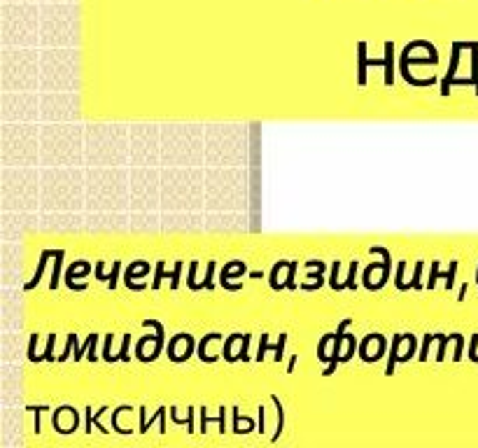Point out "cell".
<instances>
[{"label":"cell","mask_w":478,"mask_h":448,"mask_svg":"<svg viewBox=\"0 0 478 448\" xmlns=\"http://www.w3.org/2000/svg\"><path fill=\"white\" fill-rule=\"evenodd\" d=\"M143 324H145V327H152L156 334H154V337H152V334H147V337H143L138 341L136 357L140 359V362H154V359L161 355V350H164V324L156 322V320H145Z\"/></svg>","instance_id":"6da1fadb"},{"label":"cell","mask_w":478,"mask_h":448,"mask_svg":"<svg viewBox=\"0 0 478 448\" xmlns=\"http://www.w3.org/2000/svg\"><path fill=\"white\" fill-rule=\"evenodd\" d=\"M348 324H350V320H341V324L336 327V337H334V348H332V357H329V367H327V372H324V376H332L334 372H336V367L341 364V346H343V341H345V329H348Z\"/></svg>","instance_id":"7a4b0ae2"},{"label":"cell","mask_w":478,"mask_h":448,"mask_svg":"<svg viewBox=\"0 0 478 448\" xmlns=\"http://www.w3.org/2000/svg\"><path fill=\"white\" fill-rule=\"evenodd\" d=\"M367 66H380L385 68V86L394 84V45L385 42V59H367Z\"/></svg>","instance_id":"3957f363"},{"label":"cell","mask_w":478,"mask_h":448,"mask_svg":"<svg viewBox=\"0 0 478 448\" xmlns=\"http://www.w3.org/2000/svg\"><path fill=\"white\" fill-rule=\"evenodd\" d=\"M285 344H287V334H280V341L276 346L269 344V334H262V344H259V350H257V362H262L264 355H267V350H273L276 353V362H280L282 359V353H285Z\"/></svg>","instance_id":"277c9868"},{"label":"cell","mask_w":478,"mask_h":448,"mask_svg":"<svg viewBox=\"0 0 478 448\" xmlns=\"http://www.w3.org/2000/svg\"><path fill=\"white\" fill-rule=\"evenodd\" d=\"M459 51H462V45L459 42H453V54H450V68L446 77L441 80V96H450V86H453V80H455V70H457V64H459Z\"/></svg>","instance_id":"5b68a950"},{"label":"cell","mask_w":478,"mask_h":448,"mask_svg":"<svg viewBox=\"0 0 478 448\" xmlns=\"http://www.w3.org/2000/svg\"><path fill=\"white\" fill-rule=\"evenodd\" d=\"M89 271H91L89 262H84V259L75 262V264L70 267V271L66 274V283H68V287H70V289H77V292H82V289H86V285H84V283L75 285V278H79V276H86V274H89Z\"/></svg>","instance_id":"8992f818"},{"label":"cell","mask_w":478,"mask_h":448,"mask_svg":"<svg viewBox=\"0 0 478 448\" xmlns=\"http://www.w3.org/2000/svg\"><path fill=\"white\" fill-rule=\"evenodd\" d=\"M54 252H56V250H42V254H40V264H38V271H35V276L31 278V283H26V285H24L26 292H31V289L38 287V283L42 280V274H45L47 262H49V259H54Z\"/></svg>","instance_id":"52a82bcc"},{"label":"cell","mask_w":478,"mask_h":448,"mask_svg":"<svg viewBox=\"0 0 478 448\" xmlns=\"http://www.w3.org/2000/svg\"><path fill=\"white\" fill-rule=\"evenodd\" d=\"M371 254H380L383 257V262H385V267H383V278L378 280L376 283V289H380L383 287L387 280H389V269H392V254H389V250H385V248H380V245H374L371 248Z\"/></svg>","instance_id":"ba28073f"},{"label":"cell","mask_w":478,"mask_h":448,"mask_svg":"<svg viewBox=\"0 0 478 448\" xmlns=\"http://www.w3.org/2000/svg\"><path fill=\"white\" fill-rule=\"evenodd\" d=\"M357 84H367V42H357Z\"/></svg>","instance_id":"9c48e42d"},{"label":"cell","mask_w":478,"mask_h":448,"mask_svg":"<svg viewBox=\"0 0 478 448\" xmlns=\"http://www.w3.org/2000/svg\"><path fill=\"white\" fill-rule=\"evenodd\" d=\"M402 341H404V334H397L394 341H392V350H389L387 369H385L387 376H394V367H397V362H399V344H402Z\"/></svg>","instance_id":"30bf717a"},{"label":"cell","mask_w":478,"mask_h":448,"mask_svg":"<svg viewBox=\"0 0 478 448\" xmlns=\"http://www.w3.org/2000/svg\"><path fill=\"white\" fill-rule=\"evenodd\" d=\"M64 257H66L64 250H56L54 252V271H51V283H49L51 292H54V289L59 287V283H61V269H64Z\"/></svg>","instance_id":"8fae6325"},{"label":"cell","mask_w":478,"mask_h":448,"mask_svg":"<svg viewBox=\"0 0 478 448\" xmlns=\"http://www.w3.org/2000/svg\"><path fill=\"white\" fill-rule=\"evenodd\" d=\"M462 49H472V80L476 82V94H478V42H459Z\"/></svg>","instance_id":"7c38bea8"},{"label":"cell","mask_w":478,"mask_h":448,"mask_svg":"<svg viewBox=\"0 0 478 448\" xmlns=\"http://www.w3.org/2000/svg\"><path fill=\"white\" fill-rule=\"evenodd\" d=\"M224 414H226V411H224V407H222V409H219V416H217V418H208V416H206V409H201V432H206L210 423H217V425H219V432H224V427H226V425H224Z\"/></svg>","instance_id":"4fadbf2b"},{"label":"cell","mask_w":478,"mask_h":448,"mask_svg":"<svg viewBox=\"0 0 478 448\" xmlns=\"http://www.w3.org/2000/svg\"><path fill=\"white\" fill-rule=\"evenodd\" d=\"M215 339H222V334H217V332H212V334H206V337L201 339V344H199V359H203V362H215L217 357H210V355H206V346L210 344V341H215Z\"/></svg>","instance_id":"5bb4252c"},{"label":"cell","mask_w":478,"mask_h":448,"mask_svg":"<svg viewBox=\"0 0 478 448\" xmlns=\"http://www.w3.org/2000/svg\"><path fill=\"white\" fill-rule=\"evenodd\" d=\"M271 402L276 404V411H278V427H276V434H273V442H278L282 434V427H285V409H282L278 394H271Z\"/></svg>","instance_id":"9a60e30c"},{"label":"cell","mask_w":478,"mask_h":448,"mask_svg":"<svg viewBox=\"0 0 478 448\" xmlns=\"http://www.w3.org/2000/svg\"><path fill=\"white\" fill-rule=\"evenodd\" d=\"M173 271H166V262H156V271H154V283H152V289H159L161 287V280L164 278H171Z\"/></svg>","instance_id":"2e32d148"},{"label":"cell","mask_w":478,"mask_h":448,"mask_svg":"<svg viewBox=\"0 0 478 448\" xmlns=\"http://www.w3.org/2000/svg\"><path fill=\"white\" fill-rule=\"evenodd\" d=\"M437 341V334H424L422 337V348H420V355H418V359L420 362H427V357H429V346Z\"/></svg>","instance_id":"e0dca14e"},{"label":"cell","mask_w":478,"mask_h":448,"mask_svg":"<svg viewBox=\"0 0 478 448\" xmlns=\"http://www.w3.org/2000/svg\"><path fill=\"white\" fill-rule=\"evenodd\" d=\"M339 271H341V264H339V262H334V264H332V278H329V285H332L334 292L348 289V287H345V283H339Z\"/></svg>","instance_id":"ac0fdd59"},{"label":"cell","mask_w":478,"mask_h":448,"mask_svg":"<svg viewBox=\"0 0 478 448\" xmlns=\"http://www.w3.org/2000/svg\"><path fill=\"white\" fill-rule=\"evenodd\" d=\"M287 264H289V262H278V264H273V269H271V289H276V292L285 287V285L278 283V274H280V269H285Z\"/></svg>","instance_id":"d6986e66"},{"label":"cell","mask_w":478,"mask_h":448,"mask_svg":"<svg viewBox=\"0 0 478 448\" xmlns=\"http://www.w3.org/2000/svg\"><path fill=\"white\" fill-rule=\"evenodd\" d=\"M124 411H131V407H126V404H124V407H117V409L112 411V429H114V432H117V434H129V432H131V429H121V427L117 425V418H119V414H124Z\"/></svg>","instance_id":"ffe728a7"},{"label":"cell","mask_w":478,"mask_h":448,"mask_svg":"<svg viewBox=\"0 0 478 448\" xmlns=\"http://www.w3.org/2000/svg\"><path fill=\"white\" fill-rule=\"evenodd\" d=\"M243 339V334H231V337L226 339V344H224V359L226 362H236V357L231 355V346L236 344V341H241Z\"/></svg>","instance_id":"44dd1931"},{"label":"cell","mask_w":478,"mask_h":448,"mask_svg":"<svg viewBox=\"0 0 478 448\" xmlns=\"http://www.w3.org/2000/svg\"><path fill=\"white\" fill-rule=\"evenodd\" d=\"M96 341H99V334H89V337H86V341H84V346H79V348H75V359H82L84 357V353L86 350H89Z\"/></svg>","instance_id":"7402d4cb"},{"label":"cell","mask_w":478,"mask_h":448,"mask_svg":"<svg viewBox=\"0 0 478 448\" xmlns=\"http://www.w3.org/2000/svg\"><path fill=\"white\" fill-rule=\"evenodd\" d=\"M455 274H457V262H450V269L446 271V274H441V271H439V278L446 280V287L448 289L455 285Z\"/></svg>","instance_id":"603a6c76"},{"label":"cell","mask_w":478,"mask_h":448,"mask_svg":"<svg viewBox=\"0 0 478 448\" xmlns=\"http://www.w3.org/2000/svg\"><path fill=\"white\" fill-rule=\"evenodd\" d=\"M404 271H406V262H399V264H397V278H394V285H397V289H402V292H406V289H409V285L404 283Z\"/></svg>","instance_id":"cb8c5ba5"},{"label":"cell","mask_w":478,"mask_h":448,"mask_svg":"<svg viewBox=\"0 0 478 448\" xmlns=\"http://www.w3.org/2000/svg\"><path fill=\"white\" fill-rule=\"evenodd\" d=\"M243 423H245V427H247V429H250V432H252V429H254L252 420L243 418ZM234 432H236V434H243V432H241V414H238V409H234Z\"/></svg>","instance_id":"d4e9b609"},{"label":"cell","mask_w":478,"mask_h":448,"mask_svg":"<svg viewBox=\"0 0 478 448\" xmlns=\"http://www.w3.org/2000/svg\"><path fill=\"white\" fill-rule=\"evenodd\" d=\"M450 339L455 341V362H459V359H462V350H464V337L462 334H450Z\"/></svg>","instance_id":"484cf974"},{"label":"cell","mask_w":478,"mask_h":448,"mask_svg":"<svg viewBox=\"0 0 478 448\" xmlns=\"http://www.w3.org/2000/svg\"><path fill=\"white\" fill-rule=\"evenodd\" d=\"M383 267H385V262H383V264H376V262H374V264H369L367 271H364V278H362V280H364V287L371 289V292H374V283H371V274H374L376 269H383Z\"/></svg>","instance_id":"4316f807"},{"label":"cell","mask_w":478,"mask_h":448,"mask_svg":"<svg viewBox=\"0 0 478 448\" xmlns=\"http://www.w3.org/2000/svg\"><path fill=\"white\" fill-rule=\"evenodd\" d=\"M103 359H105V362H117V359H119V357H114V355H112V334H108V337H105Z\"/></svg>","instance_id":"83f0119b"},{"label":"cell","mask_w":478,"mask_h":448,"mask_svg":"<svg viewBox=\"0 0 478 448\" xmlns=\"http://www.w3.org/2000/svg\"><path fill=\"white\" fill-rule=\"evenodd\" d=\"M35 348H38V334H33L31 337V344H29V359L31 362H42L45 357H40L38 353H35Z\"/></svg>","instance_id":"f1b7e54d"},{"label":"cell","mask_w":478,"mask_h":448,"mask_svg":"<svg viewBox=\"0 0 478 448\" xmlns=\"http://www.w3.org/2000/svg\"><path fill=\"white\" fill-rule=\"evenodd\" d=\"M212 274H215V262H208V271H206V280H203V283H199V287L203 289H212L215 287V283H212Z\"/></svg>","instance_id":"f546056e"},{"label":"cell","mask_w":478,"mask_h":448,"mask_svg":"<svg viewBox=\"0 0 478 448\" xmlns=\"http://www.w3.org/2000/svg\"><path fill=\"white\" fill-rule=\"evenodd\" d=\"M437 337H439V355H437V362H444V359H446V346H448L450 337H446V334H437Z\"/></svg>","instance_id":"4dcf8cb0"},{"label":"cell","mask_w":478,"mask_h":448,"mask_svg":"<svg viewBox=\"0 0 478 448\" xmlns=\"http://www.w3.org/2000/svg\"><path fill=\"white\" fill-rule=\"evenodd\" d=\"M119 269H121V262H114V264H112V274H110V276H105V280H108V287H110V289H114V287H117Z\"/></svg>","instance_id":"1f68e13d"},{"label":"cell","mask_w":478,"mask_h":448,"mask_svg":"<svg viewBox=\"0 0 478 448\" xmlns=\"http://www.w3.org/2000/svg\"><path fill=\"white\" fill-rule=\"evenodd\" d=\"M73 346H77V337L75 334H68V344H66V350L61 353V357H56L59 362H66V359L70 357V350H73Z\"/></svg>","instance_id":"d6a6232c"},{"label":"cell","mask_w":478,"mask_h":448,"mask_svg":"<svg viewBox=\"0 0 478 448\" xmlns=\"http://www.w3.org/2000/svg\"><path fill=\"white\" fill-rule=\"evenodd\" d=\"M182 267H184V262H175V267H173V276H171V289H178L180 287V274H182Z\"/></svg>","instance_id":"836d02e7"},{"label":"cell","mask_w":478,"mask_h":448,"mask_svg":"<svg viewBox=\"0 0 478 448\" xmlns=\"http://www.w3.org/2000/svg\"><path fill=\"white\" fill-rule=\"evenodd\" d=\"M287 280H285V287L287 289H297V283H294V274H297V262H289L287 264Z\"/></svg>","instance_id":"e575fe53"},{"label":"cell","mask_w":478,"mask_h":448,"mask_svg":"<svg viewBox=\"0 0 478 448\" xmlns=\"http://www.w3.org/2000/svg\"><path fill=\"white\" fill-rule=\"evenodd\" d=\"M250 334H245L243 337V344H241V353L236 355V359H243V362H247V359H250V353H247V346H250Z\"/></svg>","instance_id":"d590c367"},{"label":"cell","mask_w":478,"mask_h":448,"mask_svg":"<svg viewBox=\"0 0 478 448\" xmlns=\"http://www.w3.org/2000/svg\"><path fill=\"white\" fill-rule=\"evenodd\" d=\"M355 276H357V262H352V264H350V274H348V280H345V287H348V289H357Z\"/></svg>","instance_id":"8d00e7d4"},{"label":"cell","mask_w":478,"mask_h":448,"mask_svg":"<svg viewBox=\"0 0 478 448\" xmlns=\"http://www.w3.org/2000/svg\"><path fill=\"white\" fill-rule=\"evenodd\" d=\"M355 337H352V334H348V350H345V355L341 357V362H348V359L355 355Z\"/></svg>","instance_id":"74e56055"},{"label":"cell","mask_w":478,"mask_h":448,"mask_svg":"<svg viewBox=\"0 0 478 448\" xmlns=\"http://www.w3.org/2000/svg\"><path fill=\"white\" fill-rule=\"evenodd\" d=\"M54 341H56V334H49V339H47V350H45V357L47 362H54V357H51V353H54Z\"/></svg>","instance_id":"f35d334b"},{"label":"cell","mask_w":478,"mask_h":448,"mask_svg":"<svg viewBox=\"0 0 478 448\" xmlns=\"http://www.w3.org/2000/svg\"><path fill=\"white\" fill-rule=\"evenodd\" d=\"M437 280H439V262H432V274H429V280H427V287L434 289Z\"/></svg>","instance_id":"ab89813d"},{"label":"cell","mask_w":478,"mask_h":448,"mask_svg":"<svg viewBox=\"0 0 478 448\" xmlns=\"http://www.w3.org/2000/svg\"><path fill=\"white\" fill-rule=\"evenodd\" d=\"M129 341H131V334H126V337H124V344H121V353H119V359L121 362H129Z\"/></svg>","instance_id":"60d3db41"},{"label":"cell","mask_w":478,"mask_h":448,"mask_svg":"<svg viewBox=\"0 0 478 448\" xmlns=\"http://www.w3.org/2000/svg\"><path fill=\"white\" fill-rule=\"evenodd\" d=\"M476 346H478V334H474V337H472V344H469V359H472V362H478Z\"/></svg>","instance_id":"b9f144b4"},{"label":"cell","mask_w":478,"mask_h":448,"mask_svg":"<svg viewBox=\"0 0 478 448\" xmlns=\"http://www.w3.org/2000/svg\"><path fill=\"white\" fill-rule=\"evenodd\" d=\"M420 274H422V262L415 264V274H413V289H420L422 283H420Z\"/></svg>","instance_id":"7bdbcfd3"},{"label":"cell","mask_w":478,"mask_h":448,"mask_svg":"<svg viewBox=\"0 0 478 448\" xmlns=\"http://www.w3.org/2000/svg\"><path fill=\"white\" fill-rule=\"evenodd\" d=\"M320 287H322V280H317V283H304V285H301L304 292H313V289H320Z\"/></svg>","instance_id":"ee69618b"},{"label":"cell","mask_w":478,"mask_h":448,"mask_svg":"<svg viewBox=\"0 0 478 448\" xmlns=\"http://www.w3.org/2000/svg\"><path fill=\"white\" fill-rule=\"evenodd\" d=\"M264 425H267V418H264V407H259V432H264Z\"/></svg>","instance_id":"f6af8a7d"},{"label":"cell","mask_w":478,"mask_h":448,"mask_svg":"<svg viewBox=\"0 0 478 448\" xmlns=\"http://www.w3.org/2000/svg\"><path fill=\"white\" fill-rule=\"evenodd\" d=\"M306 267H311V269H324V264H322L320 259H311V262H308Z\"/></svg>","instance_id":"bcb514c9"},{"label":"cell","mask_w":478,"mask_h":448,"mask_svg":"<svg viewBox=\"0 0 478 448\" xmlns=\"http://www.w3.org/2000/svg\"><path fill=\"white\" fill-rule=\"evenodd\" d=\"M96 344H99V341H96ZM96 344L89 348V357H86V359H89V362H96V359H99V357H96Z\"/></svg>","instance_id":"7dc6e473"},{"label":"cell","mask_w":478,"mask_h":448,"mask_svg":"<svg viewBox=\"0 0 478 448\" xmlns=\"http://www.w3.org/2000/svg\"><path fill=\"white\" fill-rule=\"evenodd\" d=\"M294 364H297V355L289 359V367H287V372H294Z\"/></svg>","instance_id":"c3c4849f"},{"label":"cell","mask_w":478,"mask_h":448,"mask_svg":"<svg viewBox=\"0 0 478 448\" xmlns=\"http://www.w3.org/2000/svg\"><path fill=\"white\" fill-rule=\"evenodd\" d=\"M464 294H467V285H462V289H459V302L464 299Z\"/></svg>","instance_id":"681fc988"},{"label":"cell","mask_w":478,"mask_h":448,"mask_svg":"<svg viewBox=\"0 0 478 448\" xmlns=\"http://www.w3.org/2000/svg\"><path fill=\"white\" fill-rule=\"evenodd\" d=\"M476 283H478V269H476Z\"/></svg>","instance_id":"f907efd6"}]
</instances>
